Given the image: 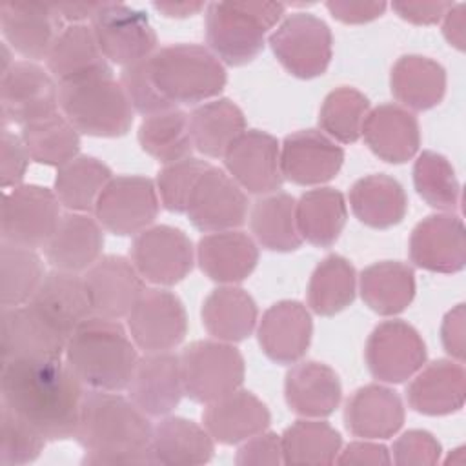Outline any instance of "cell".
<instances>
[{"instance_id": "680465c9", "label": "cell", "mask_w": 466, "mask_h": 466, "mask_svg": "<svg viewBox=\"0 0 466 466\" xmlns=\"http://www.w3.org/2000/svg\"><path fill=\"white\" fill-rule=\"evenodd\" d=\"M335 462L355 466H384L391 464V455L384 444L362 439L350 442L344 450H340Z\"/></svg>"}, {"instance_id": "7c38bea8", "label": "cell", "mask_w": 466, "mask_h": 466, "mask_svg": "<svg viewBox=\"0 0 466 466\" xmlns=\"http://www.w3.org/2000/svg\"><path fill=\"white\" fill-rule=\"evenodd\" d=\"M129 257L140 277L157 286H175L184 280L195 262L191 238L175 226L157 224L135 235Z\"/></svg>"}, {"instance_id": "f6af8a7d", "label": "cell", "mask_w": 466, "mask_h": 466, "mask_svg": "<svg viewBox=\"0 0 466 466\" xmlns=\"http://www.w3.org/2000/svg\"><path fill=\"white\" fill-rule=\"evenodd\" d=\"M280 442L284 464H331L340 451L342 437L329 422L304 417L282 431Z\"/></svg>"}, {"instance_id": "8d00e7d4", "label": "cell", "mask_w": 466, "mask_h": 466, "mask_svg": "<svg viewBox=\"0 0 466 466\" xmlns=\"http://www.w3.org/2000/svg\"><path fill=\"white\" fill-rule=\"evenodd\" d=\"M390 87L406 109L428 111L444 98L446 71L433 58L404 55L391 67Z\"/></svg>"}, {"instance_id": "4316f807", "label": "cell", "mask_w": 466, "mask_h": 466, "mask_svg": "<svg viewBox=\"0 0 466 466\" xmlns=\"http://www.w3.org/2000/svg\"><path fill=\"white\" fill-rule=\"evenodd\" d=\"M360 137L371 153L388 164L411 160L420 146L415 115L397 104H380L368 111Z\"/></svg>"}, {"instance_id": "6125c7cd", "label": "cell", "mask_w": 466, "mask_h": 466, "mask_svg": "<svg viewBox=\"0 0 466 466\" xmlns=\"http://www.w3.org/2000/svg\"><path fill=\"white\" fill-rule=\"evenodd\" d=\"M464 11H466L464 4H453L442 18V35L450 42V46L457 47L459 51L464 49V42H466V31H464L466 15H464Z\"/></svg>"}, {"instance_id": "7dc6e473", "label": "cell", "mask_w": 466, "mask_h": 466, "mask_svg": "<svg viewBox=\"0 0 466 466\" xmlns=\"http://www.w3.org/2000/svg\"><path fill=\"white\" fill-rule=\"evenodd\" d=\"M46 268L35 249L2 242L0 246V302L2 308L22 306L31 300Z\"/></svg>"}, {"instance_id": "7bdbcfd3", "label": "cell", "mask_w": 466, "mask_h": 466, "mask_svg": "<svg viewBox=\"0 0 466 466\" xmlns=\"http://www.w3.org/2000/svg\"><path fill=\"white\" fill-rule=\"evenodd\" d=\"M357 291V273L351 262L340 255L322 258L308 282V306L320 317H331L346 309Z\"/></svg>"}, {"instance_id": "816d5d0a", "label": "cell", "mask_w": 466, "mask_h": 466, "mask_svg": "<svg viewBox=\"0 0 466 466\" xmlns=\"http://www.w3.org/2000/svg\"><path fill=\"white\" fill-rule=\"evenodd\" d=\"M211 164L195 157L166 164L157 173V191L160 204L171 213H186L193 189L202 177V173Z\"/></svg>"}, {"instance_id": "4dcf8cb0", "label": "cell", "mask_w": 466, "mask_h": 466, "mask_svg": "<svg viewBox=\"0 0 466 466\" xmlns=\"http://www.w3.org/2000/svg\"><path fill=\"white\" fill-rule=\"evenodd\" d=\"M29 302L67 339L93 315L84 273L62 269L46 273Z\"/></svg>"}, {"instance_id": "ee69618b", "label": "cell", "mask_w": 466, "mask_h": 466, "mask_svg": "<svg viewBox=\"0 0 466 466\" xmlns=\"http://www.w3.org/2000/svg\"><path fill=\"white\" fill-rule=\"evenodd\" d=\"M138 144L142 151L164 166L191 157L195 146L189 131V115L173 107L144 116L138 127Z\"/></svg>"}, {"instance_id": "d6986e66", "label": "cell", "mask_w": 466, "mask_h": 466, "mask_svg": "<svg viewBox=\"0 0 466 466\" xmlns=\"http://www.w3.org/2000/svg\"><path fill=\"white\" fill-rule=\"evenodd\" d=\"M2 360L62 359L67 337L60 333L31 302L2 308Z\"/></svg>"}, {"instance_id": "44dd1931", "label": "cell", "mask_w": 466, "mask_h": 466, "mask_svg": "<svg viewBox=\"0 0 466 466\" xmlns=\"http://www.w3.org/2000/svg\"><path fill=\"white\" fill-rule=\"evenodd\" d=\"M127 397L149 417H166L184 395L180 357L173 351H151L138 357L127 384Z\"/></svg>"}, {"instance_id": "94428289", "label": "cell", "mask_w": 466, "mask_h": 466, "mask_svg": "<svg viewBox=\"0 0 466 466\" xmlns=\"http://www.w3.org/2000/svg\"><path fill=\"white\" fill-rule=\"evenodd\" d=\"M464 304H457L444 315L441 324L442 348L459 362L464 360Z\"/></svg>"}, {"instance_id": "8992f818", "label": "cell", "mask_w": 466, "mask_h": 466, "mask_svg": "<svg viewBox=\"0 0 466 466\" xmlns=\"http://www.w3.org/2000/svg\"><path fill=\"white\" fill-rule=\"evenodd\" d=\"M58 104L73 127L89 137H124L135 118L122 84L113 76L58 86Z\"/></svg>"}, {"instance_id": "52a82bcc", "label": "cell", "mask_w": 466, "mask_h": 466, "mask_svg": "<svg viewBox=\"0 0 466 466\" xmlns=\"http://www.w3.org/2000/svg\"><path fill=\"white\" fill-rule=\"evenodd\" d=\"M178 357L184 395L198 404L215 402L244 382V357L231 342L195 340Z\"/></svg>"}, {"instance_id": "ac0fdd59", "label": "cell", "mask_w": 466, "mask_h": 466, "mask_svg": "<svg viewBox=\"0 0 466 466\" xmlns=\"http://www.w3.org/2000/svg\"><path fill=\"white\" fill-rule=\"evenodd\" d=\"M410 260L426 271L457 273L466 266V229L453 213L422 218L410 237Z\"/></svg>"}, {"instance_id": "11a10c76", "label": "cell", "mask_w": 466, "mask_h": 466, "mask_svg": "<svg viewBox=\"0 0 466 466\" xmlns=\"http://www.w3.org/2000/svg\"><path fill=\"white\" fill-rule=\"evenodd\" d=\"M0 182L4 189L16 187L22 184L27 166H29V153L20 137L11 133L9 129L2 131L0 142Z\"/></svg>"}, {"instance_id": "f35d334b", "label": "cell", "mask_w": 466, "mask_h": 466, "mask_svg": "<svg viewBox=\"0 0 466 466\" xmlns=\"http://www.w3.org/2000/svg\"><path fill=\"white\" fill-rule=\"evenodd\" d=\"M295 218L302 240L317 248H329L346 226L348 204L339 189H309L297 200Z\"/></svg>"}, {"instance_id": "c3c4849f", "label": "cell", "mask_w": 466, "mask_h": 466, "mask_svg": "<svg viewBox=\"0 0 466 466\" xmlns=\"http://www.w3.org/2000/svg\"><path fill=\"white\" fill-rule=\"evenodd\" d=\"M370 100L355 87L340 86L329 91L319 111V126L331 140L353 144L360 138Z\"/></svg>"}, {"instance_id": "74e56055", "label": "cell", "mask_w": 466, "mask_h": 466, "mask_svg": "<svg viewBox=\"0 0 466 466\" xmlns=\"http://www.w3.org/2000/svg\"><path fill=\"white\" fill-rule=\"evenodd\" d=\"M360 297L364 304L382 315L393 317L402 313L415 297L413 268L399 260L375 262L362 269Z\"/></svg>"}, {"instance_id": "db71d44e", "label": "cell", "mask_w": 466, "mask_h": 466, "mask_svg": "<svg viewBox=\"0 0 466 466\" xmlns=\"http://www.w3.org/2000/svg\"><path fill=\"white\" fill-rule=\"evenodd\" d=\"M442 453L441 442L426 430H408L393 442L391 462L399 466H431Z\"/></svg>"}, {"instance_id": "d590c367", "label": "cell", "mask_w": 466, "mask_h": 466, "mask_svg": "<svg viewBox=\"0 0 466 466\" xmlns=\"http://www.w3.org/2000/svg\"><path fill=\"white\" fill-rule=\"evenodd\" d=\"M348 198L353 215L375 229L397 226L408 211V197L402 184L384 173L366 175L355 180Z\"/></svg>"}, {"instance_id": "60d3db41", "label": "cell", "mask_w": 466, "mask_h": 466, "mask_svg": "<svg viewBox=\"0 0 466 466\" xmlns=\"http://www.w3.org/2000/svg\"><path fill=\"white\" fill-rule=\"evenodd\" d=\"M295 204L297 200L284 191L257 198L249 213V228L262 248L279 253L300 248L302 237L297 228Z\"/></svg>"}, {"instance_id": "f1b7e54d", "label": "cell", "mask_w": 466, "mask_h": 466, "mask_svg": "<svg viewBox=\"0 0 466 466\" xmlns=\"http://www.w3.org/2000/svg\"><path fill=\"white\" fill-rule=\"evenodd\" d=\"M400 395L382 384H366L353 391L344 406L346 430L360 439L384 441L404 424Z\"/></svg>"}, {"instance_id": "ba28073f", "label": "cell", "mask_w": 466, "mask_h": 466, "mask_svg": "<svg viewBox=\"0 0 466 466\" xmlns=\"http://www.w3.org/2000/svg\"><path fill=\"white\" fill-rule=\"evenodd\" d=\"M268 44L280 66L302 80L324 75L333 55L329 25L311 13L286 16L269 35Z\"/></svg>"}, {"instance_id": "9c48e42d", "label": "cell", "mask_w": 466, "mask_h": 466, "mask_svg": "<svg viewBox=\"0 0 466 466\" xmlns=\"http://www.w3.org/2000/svg\"><path fill=\"white\" fill-rule=\"evenodd\" d=\"M160 209L157 186L142 175L113 177L95 204L98 224L118 237L138 235L149 228Z\"/></svg>"}, {"instance_id": "5b68a950", "label": "cell", "mask_w": 466, "mask_h": 466, "mask_svg": "<svg viewBox=\"0 0 466 466\" xmlns=\"http://www.w3.org/2000/svg\"><path fill=\"white\" fill-rule=\"evenodd\" d=\"M151 80L173 106L204 104L222 93L228 82L224 64L200 44H171L147 58Z\"/></svg>"}, {"instance_id": "1f68e13d", "label": "cell", "mask_w": 466, "mask_h": 466, "mask_svg": "<svg viewBox=\"0 0 466 466\" xmlns=\"http://www.w3.org/2000/svg\"><path fill=\"white\" fill-rule=\"evenodd\" d=\"M271 415L268 406L248 390L233 393L206 404L202 426L220 444H238L268 430Z\"/></svg>"}, {"instance_id": "2e32d148", "label": "cell", "mask_w": 466, "mask_h": 466, "mask_svg": "<svg viewBox=\"0 0 466 466\" xmlns=\"http://www.w3.org/2000/svg\"><path fill=\"white\" fill-rule=\"evenodd\" d=\"M248 195L224 171L209 166L198 178L186 215L202 233L237 229L248 217Z\"/></svg>"}, {"instance_id": "e575fe53", "label": "cell", "mask_w": 466, "mask_h": 466, "mask_svg": "<svg viewBox=\"0 0 466 466\" xmlns=\"http://www.w3.org/2000/svg\"><path fill=\"white\" fill-rule=\"evenodd\" d=\"M200 319L213 339L233 344L246 340L253 333L258 322V309L246 289L224 284L206 297Z\"/></svg>"}, {"instance_id": "603a6c76", "label": "cell", "mask_w": 466, "mask_h": 466, "mask_svg": "<svg viewBox=\"0 0 466 466\" xmlns=\"http://www.w3.org/2000/svg\"><path fill=\"white\" fill-rule=\"evenodd\" d=\"M4 40L24 58H47L56 36L66 27L56 5L36 2H5L0 7Z\"/></svg>"}, {"instance_id": "be15d7a7", "label": "cell", "mask_w": 466, "mask_h": 466, "mask_svg": "<svg viewBox=\"0 0 466 466\" xmlns=\"http://www.w3.org/2000/svg\"><path fill=\"white\" fill-rule=\"evenodd\" d=\"M153 7L167 18H187L206 9V4L204 2H153Z\"/></svg>"}, {"instance_id": "30bf717a", "label": "cell", "mask_w": 466, "mask_h": 466, "mask_svg": "<svg viewBox=\"0 0 466 466\" xmlns=\"http://www.w3.org/2000/svg\"><path fill=\"white\" fill-rule=\"evenodd\" d=\"M89 25L111 64L127 67L157 51V33L140 9L120 2H100Z\"/></svg>"}, {"instance_id": "3957f363", "label": "cell", "mask_w": 466, "mask_h": 466, "mask_svg": "<svg viewBox=\"0 0 466 466\" xmlns=\"http://www.w3.org/2000/svg\"><path fill=\"white\" fill-rule=\"evenodd\" d=\"M66 362L91 390L122 391L138 360L137 346L118 320L91 315L67 339Z\"/></svg>"}, {"instance_id": "9a60e30c", "label": "cell", "mask_w": 466, "mask_h": 466, "mask_svg": "<svg viewBox=\"0 0 466 466\" xmlns=\"http://www.w3.org/2000/svg\"><path fill=\"white\" fill-rule=\"evenodd\" d=\"M364 359L377 380L400 384L424 366L426 344L411 324L397 319L384 320L370 333Z\"/></svg>"}, {"instance_id": "e7e4bbea", "label": "cell", "mask_w": 466, "mask_h": 466, "mask_svg": "<svg viewBox=\"0 0 466 466\" xmlns=\"http://www.w3.org/2000/svg\"><path fill=\"white\" fill-rule=\"evenodd\" d=\"M100 2H87V4H58L56 9L64 22L69 24H84L86 18H93L95 11L98 9Z\"/></svg>"}, {"instance_id": "6f0895ef", "label": "cell", "mask_w": 466, "mask_h": 466, "mask_svg": "<svg viewBox=\"0 0 466 466\" xmlns=\"http://www.w3.org/2000/svg\"><path fill=\"white\" fill-rule=\"evenodd\" d=\"M333 18L342 24H366L384 15L386 2H364V0H329L326 2Z\"/></svg>"}, {"instance_id": "7a4b0ae2", "label": "cell", "mask_w": 466, "mask_h": 466, "mask_svg": "<svg viewBox=\"0 0 466 466\" xmlns=\"http://www.w3.org/2000/svg\"><path fill=\"white\" fill-rule=\"evenodd\" d=\"M153 426L129 397L118 391L87 390L75 431L84 448L82 464L131 466L155 464L151 455Z\"/></svg>"}, {"instance_id": "484cf974", "label": "cell", "mask_w": 466, "mask_h": 466, "mask_svg": "<svg viewBox=\"0 0 466 466\" xmlns=\"http://www.w3.org/2000/svg\"><path fill=\"white\" fill-rule=\"evenodd\" d=\"M104 228L89 213L67 211L44 246L46 260L53 269L84 273L100 257L104 249Z\"/></svg>"}, {"instance_id": "bcb514c9", "label": "cell", "mask_w": 466, "mask_h": 466, "mask_svg": "<svg viewBox=\"0 0 466 466\" xmlns=\"http://www.w3.org/2000/svg\"><path fill=\"white\" fill-rule=\"evenodd\" d=\"M20 138L29 158L42 166L60 167L80 151V133L60 113L22 126Z\"/></svg>"}, {"instance_id": "8fae6325", "label": "cell", "mask_w": 466, "mask_h": 466, "mask_svg": "<svg viewBox=\"0 0 466 466\" xmlns=\"http://www.w3.org/2000/svg\"><path fill=\"white\" fill-rule=\"evenodd\" d=\"M60 202L53 189L20 184L4 195L2 242L36 249L44 248L60 220Z\"/></svg>"}, {"instance_id": "83f0119b", "label": "cell", "mask_w": 466, "mask_h": 466, "mask_svg": "<svg viewBox=\"0 0 466 466\" xmlns=\"http://www.w3.org/2000/svg\"><path fill=\"white\" fill-rule=\"evenodd\" d=\"M466 397V373L459 360L437 359L420 368L406 388L413 411L441 417L459 411Z\"/></svg>"}, {"instance_id": "6da1fadb", "label": "cell", "mask_w": 466, "mask_h": 466, "mask_svg": "<svg viewBox=\"0 0 466 466\" xmlns=\"http://www.w3.org/2000/svg\"><path fill=\"white\" fill-rule=\"evenodd\" d=\"M2 404L33 424L47 441L75 437L84 384L62 359L2 360Z\"/></svg>"}, {"instance_id": "681fc988", "label": "cell", "mask_w": 466, "mask_h": 466, "mask_svg": "<svg viewBox=\"0 0 466 466\" xmlns=\"http://www.w3.org/2000/svg\"><path fill=\"white\" fill-rule=\"evenodd\" d=\"M417 195L431 208L451 213L461 202V186L451 162L437 151H422L413 164Z\"/></svg>"}, {"instance_id": "ab89813d", "label": "cell", "mask_w": 466, "mask_h": 466, "mask_svg": "<svg viewBox=\"0 0 466 466\" xmlns=\"http://www.w3.org/2000/svg\"><path fill=\"white\" fill-rule=\"evenodd\" d=\"M189 131L197 151L218 158L246 131V116L229 98H215L189 113Z\"/></svg>"}, {"instance_id": "4fadbf2b", "label": "cell", "mask_w": 466, "mask_h": 466, "mask_svg": "<svg viewBox=\"0 0 466 466\" xmlns=\"http://www.w3.org/2000/svg\"><path fill=\"white\" fill-rule=\"evenodd\" d=\"M126 320L135 346L144 353L171 351L187 333V313L182 300L162 288H146Z\"/></svg>"}, {"instance_id": "b9f144b4", "label": "cell", "mask_w": 466, "mask_h": 466, "mask_svg": "<svg viewBox=\"0 0 466 466\" xmlns=\"http://www.w3.org/2000/svg\"><path fill=\"white\" fill-rule=\"evenodd\" d=\"M111 178L113 173L102 160L89 155H78L56 167L53 191L58 202L69 211L89 213L95 209L98 195Z\"/></svg>"}, {"instance_id": "5bb4252c", "label": "cell", "mask_w": 466, "mask_h": 466, "mask_svg": "<svg viewBox=\"0 0 466 466\" xmlns=\"http://www.w3.org/2000/svg\"><path fill=\"white\" fill-rule=\"evenodd\" d=\"M0 107L4 124L27 126L58 113L56 80L31 60H18L0 75Z\"/></svg>"}, {"instance_id": "836d02e7", "label": "cell", "mask_w": 466, "mask_h": 466, "mask_svg": "<svg viewBox=\"0 0 466 466\" xmlns=\"http://www.w3.org/2000/svg\"><path fill=\"white\" fill-rule=\"evenodd\" d=\"M215 441L208 430L186 417L166 415L153 426L151 455L155 464L197 466L213 459Z\"/></svg>"}, {"instance_id": "f5cc1de1", "label": "cell", "mask_w": 466, "mask_h": 466, "mask_svg": "<svg viewBox=\"0 0 466 466\" xmlns=\"http://www.w3.org/2000/svg\"><path fill=\"white\" fill-rule=\"evenodd\" d=\"M120 84L137 113L142 116H149L166 109H173V106L158 93L155 87L149 67H147V58L140 60L137 64H131L122 69L120 73Z\"/></svg>"}, {"instance_id": "f907efd6", "label": "cell", "mask_w": 466, "mask_h": 466, "mask_svg": "<svg viewBox=\"0 0 466 466\" xmlns=\"http://www.w3.org/2000/svg\"><path fill=\"white\" fill-rule=\"evenodd\" d=\"M46 437L11 408L2 404L0 410V464L22 466L35 462L44 446Z\"/></svg>"}, {"instance_id": "91938a15", "label": "cell", "mask_w": 466, "mask_h": 466, "mask_svg": "<svg viewBox=\"0 0 466 466\" xmlns=\"http://www.w3.org/2000/svg\"><path fill=\"white\" fill-rule=\"evenodd\" d=\"M451 5V2H393L391 9L410 24L431 25L441 22Z\"/></svg>"}, {"instance_id": "7402d4cb", "label": "cell", "mask_w": 466, "mask_h": 466, "mask_svg": "<svg viewBox=\"0 0 466 466\" xmlns=\"http://www.w3.org/2000/svg\"><path fill=\"white\" fill-rule=\"evenodd\" d=\"M93 315L111 320L126 319L144 288V279L122 255H104L84 271Z\"/></svg>"}, {"instance_id": "f546056e", "label": "cell", "mask_w": 466, "mask_h": 466, "mask_svg": "<svg viewBox=\"0 0 466 466\" xmlns=\"http://www.w3.org/2000/svg\"><path fill=\"white\" fill-rule=\"evenodd\" d=\"M288 408L308 419L329 417L340 404L342 386L333 368L317 360L295 362L284 379Z\"/></svg>"}, {"instance_id": "cb8c5ba5", "label": "cell", "mask_w": 466, "mask_h": 466, "mask_svg": "<svg viewBox=\"0 0 466 466\" xmlns=\"http://www.w3.org/2000/svg\"><path fill=\"white\" fill-rule=\"evenodd\" d=\"M313 320L299 300H279L269 306L257 324L262 353L277 364L299 362L311 342Z\"/></svg>"}, {"instance_id": "ffe728a7", "label": "cell", "mask_w": 466, "mask_h": 466, "mask_svg": "<svg viewBox=\"0 0 466 466\" xmlns=\"http://www.w3.org/2000/svg\"><path fill=\"white\" fill-rule=\"evenodd\" d=\"M344 149L317 129H302L284 137L280 146V173L297 186H320L337 177Z\"/></svg>"}, {"instance_id": "e0dca14e", "label": "cell", "mask_w": 466, "mask_h": 466, "mask_svg": "<svg viewBox=\"0 0 466 466\" xmlns=\"http://www.w3.org/2000/svg\"><path fill=\"white\" fill-rule=\"evenodd\" d=\"M228 175L248 193L268 195L282 187L280 144L260 129H246L224 153Z\"/></svg>"}, {"instance_id": "d4e9b609", "label": "cell", "mask_w": 466, "mask_h": 466, "mask_svg": "<svg viewBox=\"0 0 466 466\" xmlns=\"http://www.w3.org/2000/svg\"><path fill=\"white\" fill-rule=\"evenodd\" d=\"M47 71L58 86L113 76L109 60L104 56L93 27L69 24L56 36L47 58Z\"/></svg>"}, {"instance_id": "277c9868", "label": "cell", "mask_w": 466, "mask_h": 466, "mask_svg": "<svg viewBox=\"0 0 466 466\" xmlns=\"http://www.w3.org/2000/svg\"><path fill=\"white\" fill-rule=\"evenodd\" d=\"M280 2H211L206 5V40L220 62L246 66L266 46L268 31L282 18Z\"/></svg>"}, {"instance_id": "03108f58", "label": "cell", "mask_w": 466, "mask_h": 466, "mask_svg": "<svg viewBox=\"0 0 466 466\" xmlns=\"http://www.w3.org/2000/svg\"><path fill=\"white\" fill-rule=\"evenodd\" d=\"M15 64V60L11 58V51H9V44L4 40L2 42V69H0V75L7 73L11 69V66Z\"/></svg>"}, {"instance_id": "d6a6232c", "label": "cell", "mask_w": 466, "mask_h": 466, "mask_svg": "<svg viewBox=\"0 0 466 466\" xmlns=\"http://www.w3.org/2000/svg\"><path fill=\"white\" fill-rule=\"evenodd\" d=\"M197 262L213 282L237 284L257 268L258 248L248 233L238 229L208 233L198 240Z\"/></svg>"}, {"instance_id": "9f6ffc18", "label": "cell", "mask_w": 466, "mask_h": 466, "mask_svg": "<svg viewBox=\"0 0 466 466\" xmlns=\"http://www.w3.org/2000/svg\"><path fill=\"white\" fill-rule=\"evenodd\" d=\"M235 462L238 466H264V464H284L280 435L273 431H260L238 448Z\"/></svg>"}]
</instances>
